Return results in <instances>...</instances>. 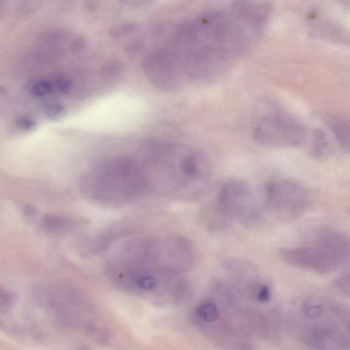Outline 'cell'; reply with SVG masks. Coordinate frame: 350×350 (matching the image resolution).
<instances>
[{"label":"cell","mask_w":350,"mask_h":350,"mask_svg":"<svg viewBox=\"0 0 350 350\" xmlns=\"http://www.w3.org/2000/svg\"><path fill=\"white\" fill-rule=\"evenodd\" d=\"M141 165L130 157H118L100 163L80 180L88 198L107 205H122L147 194L152 188Z\"/></svg>","instance_id":"6da1fadb"},{"label":"cell","mask_w":350,"mask_h":350,"mask_svg":"<svg viewBox=\"0 0 350 350\" xmlns=\"http://www.w3.org/2000/svg\"><path fill=\"white\" fill-rule=\"evenodd\" d=\"M298 332L312 349H350V308L323 298L308 299L299 310Z\"/></svg>","instance_id":"7a4b0ae2"},{"label":"cell","mask_w":350,"mask_h":350,"mask_svg":"<svg viewBox=\"0 0 350 350\" xmlns=\"http://www.w3.org/2000/svg\"><path fill=\"white\" fill-rule=\"evenodd\" d=\"M150 158L172 195L194 196V190L204 183L208 171L206 161L201 154L173 143L152 144Z\"/></svg>","instance_id":"3957f363"},{"label":"cell","mask_w":350,"mask_h":350,"mask_svg":"<svg viewBox=\"0 0 350 350\" xmlns=\"http://www.w3.org/2000/svg\"><path fill=\"white\" fill-rule=\"evenodd\" d=\"M280 256L293 267L330 273L350 262V238L332 230H319L301 245L280 249Z\"/></svg>","instance_id":"277c9868"},{"label":"cell","mask_w":350,"mask_h":350,"mask_svg":"<svg viewBox=\"0 0 350 350\" xmlns=\"http://www.w3.org/2000/svg\"><path fill=\"white\" fill-rule=\"evenodd\" d=\"M212 210L226 228L234 220L250 228L263 223L260 206L249 187L242 181L231 180L224 185Z\"/></svg>","instance_id":"5b68a950"},{"label":"cell","mask_w":350,"mask_h":350,"mask_svg":"<svg viewBox=\"0 0 350 350\" xmlns=\"http://www.w3.org/2000/svg\"><path fill=\"white\" fill-rule=\"evenodd\" d=\"M255 140L270 147H288L300 144L306 136L302 124L280 111L265 113L258 118L253 130Z\"/></svg>","instance_id":"8992f818"},{"label":"cell","mask_w":350,"mask_h":350,"mask_svg":"<svg viewBox=\"0 0 350 350\" xmlns=\"http://www.w3.org/2000/svg\"><path fill=\"white\" fill-rule=\"evenodd\" d=\"M264 203L277 219L288 221L301 216L310 204L308 191L301 185L288 180H274L266 184Z\"/></svg>","instance_id":"52a82bcc"},{"label":"cell","mask_w":350,"mask_h":350,"mask_svg":"<svg viewBox=\"0 0 350 350\" xmlns=\"http://www.w3.org/2000/svg\"><path fill=\"white\" fill-rule=\"evenodd\" d=\"M73 35L62 28L50 29L43 31L36 40L37 58L46 63L60 59L70 52Z\"/></svg>","instance_id":"ba28073f"},{"label":"cell","mask_w":350,"mask_h":350,"mask_svg":"<svg viewBox=\"0 0 350 350\" xmlns=\"http://www.w3.org/2000/svg\"><path fill=\"white\" fill-rule=\"evenodd\" d=\"M272 5L265 0H233L232 16L245 26L258 29L262 27L269 18Z\"/></svg>","instance_id":"9c48e42d"},{"label":"cell","mask_w":350,"mask_h":350,"mask_svg":"<svg viewBox=\"0 0 350 350\" xmlns=\"http://www.w3.org/2000/svg\"><path fill=\"white\" fill-rule=\"evenodd\" d=\"M224 268L239 290L250 295L252 289L259 283L254 265L242 259L231 258L224 262Z\"/></svg>","instance_id":"30bf717a"},{"label":"cell","mask_w":350,"mask_h":350,"mask_svg":"<svg viewBox=\"0 0 350 350\" xmlns=\"http://www.w3.org/2000/svg\"><path fill=\"white\" fill-rule=\"evenodd\" d=\"M312 33L317 37L342 44H350V36L342 29L332 23L324 21L314 22Z\"/></svg>","instance_id":"8fae6325"},{"label":"cell","mask_w":350,"mask_h":350,"mask_svg":"<svg viewBox=\"0 0 350 350\" xmlns=\"http://www.w3.org/2000/svg\"><path fill=\"white\" fill-rule=\"evenodd\" d=\"M328 124L340 146L350 152V120L330 118Z\"/></svg>","instance_id":"7c38bea8"},{"label":"cell","mask_w":350,"mask_h":350,"mask_svg":"<svg viewBox=\"0 0 350 350\" xmlns=\"http://www.w3.org/2000/svg\"><path fill=\"white\" fill-rule=\"evenodd\" d=\"M30 92L36 96H48L55 92L51 80L41 79L32 81L29 85Z\"/></svg>","instance_id":"4fadbf2b"},{"label":"cell","mask_w":350,"mask_h":350,"mask_svg":"<svg viewBox=\"0 0 350 350\" xmlns=\"http://www.w3.org/2000/svg\"><path fill=\"white\" fill-rule=\"evenodd\" d=\"M139 25L135 22H125L118 24L109 31V36L113 39H119L135 33Z\"/></svg>","instance_id":"5bb4252c"},{"label":"cell","mask_w":350,"mask_h":350,"mask_svg":"<svg viewBox=\"0 0 350 350\" xmlns=\"http://www.w3.org/2000/svg\"><path fill=\"white\" fill-rule=\"evenodd\" d=\"M51 80L53 83L55 92L60 94H67L70 91L72 81L66 75L58 74L55 75Z\"/></svg>","instance_id":"9a60e30c"},{"label":"cell","mask_w":350,"mask_h":350,"mask_svg":"<svg viewBox=\"0 0 350 350\" xmlns=\"http://www.w3.org/2000/svg\"><path fill=\"white\" fill-rule=\"evenodd\" d=\"M122 70V64L116 60L109 61L105 64L101 68V74L105 77H114Z\"/></svg>","instance_id":"2e32d148"},{"label":"cell","mask_w":350,"mask_h":350,"mask_svg":"<svg viewBox=\"0 0 350 350\" xmlns=\"http://www.w3.org/2000/svg\"><path fill=\"white\" fill-rule=\"evenodd\" d=\"M44 111L46 116L51 119H57L64 113V107L57 102H49L44 106Z\"/></svg>","instance_id":"e0dca14e"},{"label":"cell","mask_w":350,"mask_h":350,"mask_svg":"<svg viewBox=\"0 0 350 350\" xmlns=\"http://www.w3.org/2000/svg\"><path fill=\"white\" fill-rule=\"evenodd\" d=\"M145 47V43L141 39L134 40L125 46V53L128 56L133 57L140 53Z\"/></svg>","instance_id":"ac0fdd59"},{"label":"cell","mask_w":350,"mask_h":350,"mask_svg":"<svg viewBox=\"0 0 350 350\" xmlns=\"http://www.w3.org/2000/svg\"><path fill=\"white\" fill-rule=\"evenodd\" d=\"M86 46V40L81 34H74L70 45V53H79Z\"/></svg>","instance_id":"d6986e66"},{"label":"cell","mask_w":350,"mask_h":350,"mask_svg":"<svg viewBox=\"0 0 350 350\" xmlns=\"http://www.w3.org/2000/svg\"><path fill=\"white\" fill-rule=\"evenodd\" d=\"M15 125L21 130L31 131L36 127L37 124L33 119L29 117L21 116L16 120Z\"/></svg>","instance_id":"ffe728a7"},{"label":"cell","mask_w":350,"mask_h":350,"mask_svg":"<svg viewBox=\"0 0 350 350\" xmlns=\"http://www.w3.org/2000/svg\"><path fill=\"white\" fill-rule=\"evenodd\" d=\"M124 7L129 9H137L152 4L157 0H118Z\"/></svg>","instance_id":"44dd1931"},{"label":"cell","mask_w":350,"mask_h":350,"mask_svg":"<svg viewBox=\"0 0 350 350\" xmlns=\"http://www.w3.org/2000/svg\"><path fill=\"white\" fill-rule=\"evenodd\" d=\"M336 284L341 291L350 296V270L341 275L337 279Z\"/></svg>","instance_id":"7402d4cb"},{"label":"cell","mask_w":350,"mask_h":350,"mask_svg":"<svg viewBox=\"0 0 350 350\" xmlns=\"http://www.w3.org/2000/svg\"><path fill=\"white\" fill-rule=\"evenodd\" d=\"M37 4L31 0H25L19 5V12L23 14H31L36 10Z\"/></svg>","instance_id":"603a6c76"},{"label":"cell","mask_w":350,"mask_h":350,"mask_svg":"<svg viewBox=\"0 0 350 350\" xmlns=\"http://www.w3.org/2000/svg\"><path fill=\"white\" fill-rule=\"evenodd\" d=\"M342 5L350 8V0H337Z\"/></svg>","instance_id":"cb8c5ba5"},{"label":"cell","mask_w":350,"mask_h":350,"mask_svg":"<svg viewBox=\"0 0 350 350\" xmlns=\"http://www.w3.org/2000/svg\"><path fill=\"white\" fill-rule=\"evenodd\" d=\"M62 2H64V3H68V2H70V1L72 0H60Z\"/></svg>","instance_id":"d4e9b609"}]
</instances>
